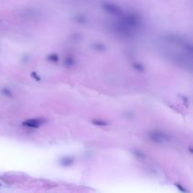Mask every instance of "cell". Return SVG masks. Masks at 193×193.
<instances>
[{"label": "cell", "instance_id": "obj_1", "mask_svg": "<svg viewBox=\"0 0 193 193\" xmlns=\"http://www.w3.org/2000/svg\"><path fill=\"white\" fill-rule=\"evenodd\" d=\"M41 123L42 122L40 120H29L24 122V125H27L25 126H28V127H38L41 125Z\"/></svg>", "mask_w": 193, "mask_h": 193}]
</instances>
